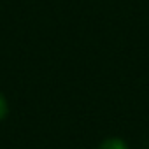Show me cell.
<instances>
[{
  "mask_svg": "<svg viewBox=\"0 0 149 149\" xmlns=\"http://www.w3.org/2000/svg\"><path fill=\"white\" fill-rule=\"evenodd\" d=\"M97 149H128V146H126V142H125L123 139H119V137H109V139L102 140Z\"/></svg>",
  "mask_w": 149,
  "mask_h": 149,
  "instance_id": "cell-1",
  "label": "cell"
},
{
  "mask_svg": "<svg viewBox=\"0 0 149 149\" xmlns=\"http://www.w3.org/2000/svg\"><path fill=\"white\" fill-rule=\"evenodd\" d=\"M7 114H9V105H7V100H6V97L0 93V121L2 119H6L7 118Z\"/></svg>",
  "mask_w": 149,
  "mask_h": 149,
  "instance_id": "cell-2",
  "label": "cell"
}]
</instances>
